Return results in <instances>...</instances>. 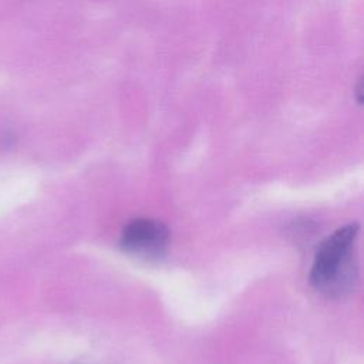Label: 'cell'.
I'll use <instances>...</instances> for the list:
<instances>
[{"mask_svg": "<svg viewBox=\"0 0 364 364\" xmlns=\"http://www.w3.org/2000/svg\"><path fill=\"white\" fill-rule=\"evenodd\" d=\"M358 230L357 223L346 225L327 236L317 247L309 279L314 290L328 299H343L355 287Z\"/></svg>", "mask_w": 364, "mask_h": 364, "instance_id": "obj_1", "label": "cell"}, {"mask_svg": "<svg viewBox=\"0 0 364 364\" xmlns=\"http://www.w3.org/2000/svg\"><path fill=\"white\" fill-rule=\"evenodd\" d=\"M168 243L169 229L162 222L149 218L129 220L119 236V247L125 253L146 260L164 256Z\"/></svg>", "mask_w": 364, "mask_h": 364, "instance_id": "obj_2", "label": "cell"}]
</instances>
